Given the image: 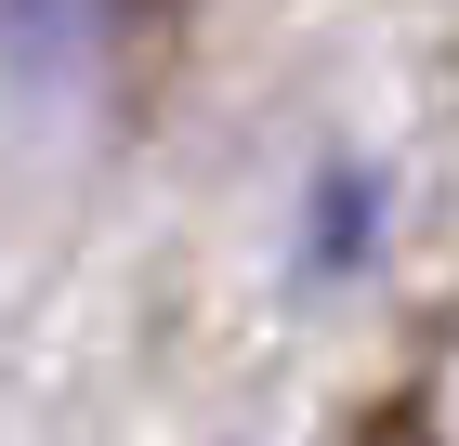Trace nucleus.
<instances>
[{
    "instance_id": "obj_1",
    "label": "nucleus",
    "mask_w": 459,
    "mask_h": 446,
    "mask_svg": "<svg viewBox=\"0 0 459 446\" xmlns=\"http://www.w3.org/2000/svg\"><path fill=\"white\" fill-rule=\"evenodd\" d=\"M354 446H433V420H420V394H394V407H368V420H354Z\"/></svg>"
}]
</instances>
